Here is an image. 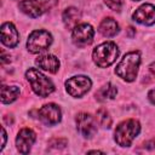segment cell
Instances as JSON below:
<instances>
[{
	"instance_id": "cell-1",
	"label": "cell",
	"mask_w": 155,
	"mask_h": 155,
	"mask_svg": "<svg viewBox=\"0 0 155 155\" xmlns=\"http://www.w3.org/2000/svg\"><path fill=\"white\" fill-rule=\"evenodd\" d=\"M139 64H140L139 52H130L124 56V58L116 65L115 71L121 79L126 81H133L137 78Z\"/></svg>"
},
{
	"instance_id": "cell-2",
	"label": "cell",
	"mask_w": 155,
	"mask_h": 155,
	"mask_svg": "<svg viewBox=\"0 0 155 155\" xmlns=\"http://www.w3.org/2000/svg\"><path fill=\"white\" fill-rule=\"evenodd\" d=\"M25 76L28 79V81L30 82L33 91L38 96L47 97L48 94H51L54 91V85L52 84V81L47 76H45L42 73H40L38 69L30 68L29 70H27Z\"/></svg>"
},
{
	"instance_id": "cell-3",
	"label": "cell",
	"mask_w": 155,
	"mask_h": 155,
	"mask_svg": "<svg viewBox=\"0 0 155 155\" xmlns=\"http://www.w3.org/2000/svg\"><path fill=\"white\" fill-rule=\"evenodd\" d=\"M140 125L137 120L130 119L121 122L115 130V142L120 147H130L133 139L138 136Z\"/></svg>"
},
{
	"instance_id": "cell-4",
	"label": "cell",
	"mask_w": 155,
	"mask_h": 155,
	"mask_svg": "<svg viewBox=\"0 0 155 155\" xmlns=\"http://www.w3.org/2000/svg\"><path fill=\"white\" fill-rule=\"evenodd\" d=\"M119 56V48L114 42H103L93 50V62L99 68H107L115 62Z\"/></svg>"
},
{
	"instance_id": "cell-5",
	"label": "cell",
	"mask_w": 155,
	"mask_h": 155,
	"mask_svg": "<svg viewBox=\"0 0 155 155\" xmlns=\"http://www.w3.org/2000/svg\"><path fill=\"white\" fill-rule=\"evenodd\" d=\"M51 44H52V35L44 29H39V30H34L29 35L27 41V48L31 53H39L47 50Z\"/></svg>"
},
{
	"instance_id": "cell-6",
	"label": "cell",
	"mask_w": 155,
	"mask_h": 155,
	"mask_svg": "<svg viewBox=\"0 0 155 155\" xmlns=\"http://www.w3.org/2000/svg\"><path fill=\"white\" fill-rule=\"evenodd\" d=\"M91 86H92V81L90 80V78L85 75L73 76L65 81L67 92L71 97H82L85 93L90 91Z\"/></svg>"
},
{
	"instance_id": "cell-7",
	"label": "cell",
	"mask_w": 155,
	"mask_h": 155,
	"mask_svg": "<svg viewBox=\"0 0 155 155\" xmlns=\"http://www.w3.org/2000/svg\"><path fill=\"white\" fill-rule=\"evenodd\" d=\"M93 36H94V30H93L92 25H90L87 23L78 24L73 29V41L75 45L80 46V47L90 45L93 41Z\"/></svg>"
},
{
	"instance_id": "cell-8",
	"label": "cell",
	"mask_w": 155,
	"mask_h": 155,
	"mask_svg": "<svg viewBox=\"0 0 155 155\" xmlns=\"http://www.w3.org/2000/svg\"><path fill=\"white\" fill-rule=\"evenodd\" d=\"M76 127L81 136L85 138H91L97 132V122L93 116L87 113H80L76 116Z\"/></svg>"
},
{
	"instance_id": "cell-9",
	"label": "cell",
	"mask_w": 155,
	"mask_h": 155,
	"mask_svg": "<svg viewBox=\"0 0 155 155\" xmlns=\"http://www.w3.org/2000/svg\"><path fill=\"white\" fill-rule=\"evenodd\" d=\"M39 117L45 125L52 126V125H56L61 121L62 111H61L58 105H56L53 103H48V104H45L44 107L40 108Z\"/></svg>"
},
{
	"instance_id": "cell-10",
	"label": "cell",
	"mask_w": 155,
	"mask_h": 155,
	"mask_svg": "<svg viewBox=\"0 0 155 155\" xmlns=\"http://www.w3.org/2000/svg\"><path fill=\"white\" fill-rule=\"evenodd\" d=\"M134 22L143 25H151L155 23V6L151 4H144L139 6L132 15Z\"/></svg>"
},
{
	"instance_id": "cell-11",
	"label": "cell",
	"mask_w": 155,
	"mask_h": 155,
	"mask_svg": "<svg viewBox=\"0 0 155 155\" xmlns=\"http://www.w3.org/2000/svg\"><path fill=\"white\" fill-rule=\"evenodd\" d=\"M35 132L30 128H22L16 138V144H17V149L19 153L22 154H28L31 145L35 142Z\"/></svg>"
},
{
	"instance_id": "cell-12",
	"label": "cell",
	"mask_w": 155,
	"mask_h": 155,
	"mask_svg": "<svg viewBox=\"0 0 155 155\" xmlns=\"http://www.w3.org/2000/svg\"><path fill=\"white\" fill-rule=\"evenodd\" d=\"M18 41L19 36L16 27L10 22L4 23L1 25V42L7 47H15Z\"/></svg>"
},
{
	"instance_id": "cell-13",
	"label": "cell",
	"mask_w": 155,
	"mask_h": 155,
	"mask_svg": "<svg viewBox=\"0 0 155 155\" xmlns=\"http://www.w3.org/2000/svg\"><path fill=\"white\" fill-rule=\"evenodd\" d=\"M35 63L39 68L46 70V71H50V73H56L59 68V61L56 56L53 54H42V56H39L36 59H35Z\"/></svg>"
},
{
	"instance_id": "cell-14",
	"label": "cell",
	"mask_w": 155,
	"mask_h": 155,
	"mask_svg": "<svg viewBox=\"0 0 155 155\" xmlns=\"http://www.w3.org/2000/svg\"><path fill=\"white\" fill-rule=\"evenodd\" d=\"M19 8L22 10V12L34 18L41 16L44 12V7L41 6V4L35 0H22L19 2Z\"/></svg>"
},
{
	"instance_id": "cell-15",
	"label": "cell",
	"mask_w": 155,
	"mask_h": 155,
	"mask_svg": "<svg viewBox=\"0 0 155 155\" xmlns=\"http://www.w3.org/2000/svg\"><path fill=\"white\" fill-rule=\"evenodd\" d=\"M81 18V12L75 7H68L63 12V23L68 29H74Z\"/></svg>"
},
{
	"instance_id": "cell-16",
	"label": "cell",
	"mask_w": 155,
	"mask_h": 155,
	"mask_svg": "<svg viewBox=\"0 0 155 155\" xmlns=\"http://www.w3.org/2000/svg\"><path fill=\"white\" fill-rule=\"evenodd\" d=\"M98 30L104 36H114L119 33V24L116 23V21L114 18L108 17L101 22Z\"/></svg>"
},
{
	"instance_id": "cell-17",
	"label": "cell",
	"mask_w": 155,
	"mask_h": 155,
	"mask_svg": "<svg viewBox=\"0 0 155 155\" xmlns=\"http://www.w3.org/2000/svg\"><path fill=\"white\" fill-rule=\"evenodd\" d=\"M116 93H117V88L111 84H107V85H104L103 87L99 88V91L96 93V98L101 102H104L107 99L115 98Z\"/></svg>"
},
{
	"instance_id": "cell-18",
	"label": "cell",
	"mask_w": 155,
	"mask_h": 155,
	"mask_svg": "<svg viewBox=\"0 0 155 155\" xmlns=\"http://www.w3.org/2000/svg\"><path fill=\"white\" fill-rule=\"evenodd\" d=\"M19 94V88L17 86H2L1 87V102L12 103L17 99Z\"/></svg>"
},
{
	"instance_id": "cell-19",
	"label": "cell",
	"mask_w": 155,
	"mask_h": 155,
	"mask_svg": "<svg viewBox=\"0 0 155 155\" xmlns=\"http://www.w3.org/2000/svg\"><path fill=\"white\" fill-rule=\"evenodd\" d=\"M97 120H98L99 125H101L102 127H104V128H110L111 122H113L110 114H109L108 110L104 109V108H101V109L97 110Z\"/></svg>"
},
{
	"instance_id": "cell-20",
	"label": "cell",
	"mask_w": 155,
	"mask_h": 155,
	"mask_svg": "<svg viewBox=\"0 0 155 155\" xmlns=\"http://www.w3.org/2000/svg\"><path fill=\"white\" fill-rule=\"evenodd\" d=\"M107 6L109 8H111L113 11H116V12H120L121 7H122V4H124V0H103Z\"/></svg>"
},
{
	"instance_id": "cell-21",
	"label": "cell",
	"mask_w": 155,
	"mask_h": 155,
	"mask_svg": "<svg viewBox=\"0 0 155 155\" xmlns=\"http://www.w3.org/2000/svg\"><path fill=\"white\" fill-rule=\"evenodd\" d=\"M67 145V139H62V138H54L50 142V147H53L56 149H62Z\"/></svg>"
},
{
	"instance_id": "cell-22",
	"label": "cell",
	"mask_w": 155,
	"mask_h": 155,
	"mask_svg": "<svg viewBox=\"0 0 155 155\" xmlns=\"http://www.w3.org/2000/svg\"><path fill=\"white\" fill-rule=\"evenodd\" d=\"M148 98H149V101H150L153 104H155V90H151V91L148 93Z\"/></svg>"
},
{
	"instance_id": "cell-23",
	"label": "cell",
	"mask_w": 155,
	"mask_h": 155,
	"mask_svg": "<svg viewBox=\"0 0 155 155\" xmlns=\"http://www.w3.org/2000/svg\"><path fill=\"white\" fill-rule=\"evenodd\" d=\"M5 143H6V132H5V128L2 127V145H1L2 149H4V147H5Z\"/></svg>"
},
{
	"instance_id": "cell-24",
	"label": "cell",
	"mask_w": 155,
	"mask_h": 155,
	"mask_svg": "<svg viewBox=\"0 0 155 155\" xmlns=\"http://www.w3.org/2000/svg\"><path fill=\"white\" fill-rule=\"evenodd\" d=\"M149 70H150V73L155 76V62H153L151 64H150V67H149Z\"/></svg>"
},
{
	"instance_id": "cell-25",
	"label": "cell",
	"mask_w": 155,
	"mask_h": 155,
	"mask_svg": "<svg viewBox=\"0 0 155 155\" xmlns=\"http://www.w3.org/2000/svg\"><path fill=\"white\" fill-rule=\"evenodd\" d=\"M134 1H139V0H134Z\"/></svg>"
}]
</instances>
